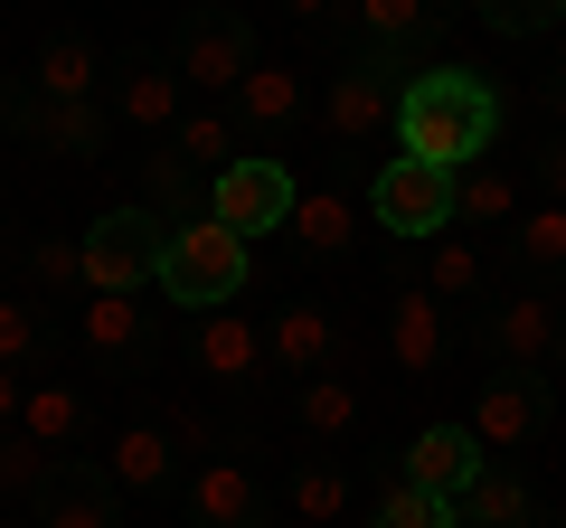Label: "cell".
I'll use <instances>...</instances> for the list:
<instances>
[{"instance_id": "6da1fadb", "label": "cell", "mask_w": 566, "mask_h": 528, "mask_svg": "<svg viewBox=\"0 0 566 528\" xmlns=\"http://www.w3.org/2000/svg\"><path fill=\"white\" fill-rule=\"evenodd\" d=\"M501 114L510 104L482 66H416L397 85V151H416L434 170H472L501 142Z\"/></svg>"}, {"instance_id": "7a4b0ae2", "label": "cell", "mask_w": 566, "mask_h": 528, "mask_svg": "<svg viewBox=\"0 0 566 528\" xmlns=\"http://www.w3.org/2000/svg\"><path fill=\"white\" fill-rule=\"evenodd\" d=\"M245 264H255V245H245L237 226H218V218L199 208V218H180V226H170L161 274H151V284H161L170 303H180L189 321H199V311H218V303H237V293H245Z\"/></svg>"}, {"instance_id": "3957f363", "label": "cell", "mask_w": 566, "mask_h": 528, "mask_svg": "<svg viewBox=\"0 0 566 528\" xmlns=\"http://www.w3.org/2000/svg\"><path fill=\"white\" fill-rule=\"evenodd\" d=\"M368 218H378L387 236H406V245L453 236V170L416 161V151H387V161L368 170Z\"/></svg>"}, {"instance_id": "277c9868", "label": "cell", "mask_w": 566, "mask_h": 528, "mask_svg": "<svg viewBox=\"0 0 566 528\" xmlns=\"http://www.w3.org/2000/svg\"><path fill=\"white\" fill-rule=\"evenodd\" d=\"M293 199H303V180L283 170V151H237V161L208 180V218L237 226L245 245H255V236H283V226H293Z\"/></svg>"}, {"instance_id": "5b68a950", "label": "cell", "mask_w": 566, "mask_h": 528, "mask_svg": "<svg viewBox=\"0 0 566 528\" xmlns=\"http://www.w3.org/2000/svg\"><path fill=\"white\" fill-rule=\"evenodd\" d=\"M76 245H85V293H142L161 274L170 226H161V208H104Z\"/></svg>"}, {"instance_id": "8992f818", "label": "cell", "mask_w": 566, "mask_h": 528, "mask_svg": "<svg viewBox=\"0 0 566 528\" xmlns=\"http://www.w3.org/2000/svg\"><path fill=\"white\" fill-rule=\"evenodd\" d=\"M491 349H501L510 368H528V378H547V368H566V303L547 284L510 293V303H491Z\"/></svg>"}, {"instance_id": "52a82bcc", "label": "cell", "mask_w": 566, "mask_h": 528, "mask_svg": "<svg viewBox=\"0 0 566 528\" xmlns=\"http://www.w3.org/2000/svg\"><path fill=\"white\" fill-rule=\"evenodd\" d=\"M349 10H359V57L387 66V76H416L424 39H434V20H444L453 0H349Z\"/></svg>"}, {"instance_id": "ba28073f", "label": "cell", "mask_w": 566, "mask_h": 528, "mask_svg": "<svg viewBox=\"0 0 566 528\" xmlns=\"http://www.w3.org/2000/svg\"><path fill=\"white\" fill-rule=\"evenodd\" d=\"M472 444L482 453H520L528 434L547 425V378H528V368H510V378H482V397H472Z\"/></svg>"}, {"instance_id": "9c48e42d", "label": "cell", "mask_w": 566, "mask_h": 528, "mask_svg": "<svg viewBox=\"0 0 566 528\" xmlns=\"http://www.w3.org/2000/svg\"><path fill=\"white\" fill-rule=\"evenodd\" d=\"M170 66H180L189 95L218 104V95H237V85H245L255 39H245V20H218V10H208V20H189V39H180V57H170Z\"/></svg>"}, {"instance_id": "30bf717a", "label": "cell", "mask_w": 566, "mask_h": 528, "mask_svg": "<svg viewBox=\"0 0 566 528\" xmlns=\"http://www.w3.org/2000/svg\"><path fill=\"white\" fill-rule=\"evenodd\" d=\"M397 85H406V76H387V66L349 57L340 76H331V95H322L331 142H368V133H397Z\"/></svg>"}, {"instance_id": "8fae6325", "label": "cell", "mask_w": 566, "mask_h": 528, "mask_svg": "<svg viewBox=\"0 0 566 528\" xmlns=\"http://www.w3.org/2000/svg\"><path fill=\"white\" fill-rule=\"evenodd\" d=\"M189 368H199L208 387H255V368H274V359H264V330L218 303V311H199V330H189Z\"/></svg>"}, {"instance_id": "7c38bea8", "label": "cell", "mask_w": 566, "mask_h": 528, "mask_svg": "<svg viewBox=\"0 0 566 528\" xmlns=\"http://www.w3.org/2000/svg\"><path fill=\"white\" fill-rule=\"evenodd\" d=\"M264 359H274L283 378H322V368L349 359V340H340V321H331L322 303H283L274 321H264Z\"/></svg>"}, {"instance_id": "4fadbf2b", "label": "cell", "mask_w": 566, "mask_h": 528, "mask_svg": "<svg viewBox=\"0 0 566 528\" xmlns=\"http://www.w3.org/2000/svg\"><path fill=\"white\" fill-rule=\"evenodd\" d=\"M189 519L199 528H264V482L237 453H208V463H189Z\"/></svg>"}, {"instance_id": "5bb4252c", "label": "cell", "mask_w": 566, "mask_h": 528, "mask_svg": "<svg viewBox=\"0 0 566 528\" xmlns=\"http://www.w3.org/2000/svg\"><path fill=\"white\" fill-rule=\"evenodd\" d=\"M491 453L472 444V425H424L416 444L397 453V482H416V490H434V500H463V482L482 472Z\"/></svg>"}, {"instance_id": "9a60e30c", "label": "cell", "mask_w": 566, "mask_h": 528, "mask_svg": "<svg viewBox=\"0 0 566 528\" xmlns=\"http://www.w3.org/2000/svg\"><path fill=\"white\" fill-rule=\"evenodd\" d=\"M114 114L133 123V133H180V114H189L180 66H170V57H133V66H114Z\"/></svg>"}, {"instance_id": "2e32d148", "label": "cell", "mask_w": 566, "mask_h": 528, "mask_svg": "<svg viewBox=\"0 0 566 528\" xmlns=\"http://www.w3.org/2000/svg\"><path fill=\"white\" fill-rule=\"evenodd\" d=\"M387 359H397L406 378H434V359H444V303L424 284L387 293Z\"/></svg>"}, {"instance_id": "e0dca14e", "label": "cell", "mask_w": 566, "mask_h": 528, "mask_svg": "<svg viewBox=\"0 0 566 528\" xmlns=\"http://www.w3.org/2000/svg\"><path fill=\"white\" fill-rule=\"evenodd\" d=\"M114 500H123V490L104 482V472L57 463V472H48V490L29 500V519H39V528H114Z\"/></svg>"}, {"instance_id": "ac0fdd59", "label": "cell", "mask_w": 566, "mask_h": 528, "mask_svg": "<svg viewBox=\"0 0 566 528\" xmlns=\"http://www.w3.org/2000/svg\"><path fill=\"white\" fill-rule=\"evenodd\" d=\"M20 133L48 151V161H104V104H57V95H39V104H20Z\"/></svg>"}, {"instance_id": "d6986e66", "label": "cell", "mask_w": 566, "mask_h": 528, "mask_svg": "<svg viewBox=\"0 0 566 528\" xmlns=\"http://www.w3.org/2000/svg\"><path fill=\"white\" fill-rule=\"evenodd\" d=\"M20 434H29L39 453H57V463H66V453L85 444V397H76V387H57V378H29V397H20Z\"/></svg>"}, {"instance_id": "ffe728a7", "label": "cell", "mask_w": 566, "mask_h": 528, "mask_svg": "<svg viewBox=\"0 0 566 528\" xmlns=\"http://www.w3.org/2000/svg\"><path fill=\"white\" fill-rule=\"evenodd\" d=\"M293 114H303V66H245L237 85V123L245 133H293Z\"/></svg>"}, {"instance_id": "44dd1931", "label": "cell", "mask_w": 566, "mask_h": 528, "mask_svg": "<svg viewBox=\"0 0 566 528\" xmlns=\"http://www.w3.org/2000/svg\"><path fill=\"white\" fill-rule=\"evenodd\" d=\"M528 509H538V500H528L520 472H510V463H482V472L463 482V500H453V519H463V528H528Z\"/></svg>"}, {"instance_id": "7402d4cb", "label": "cell", "mask_w": 566, "mask_h": 528, "mask_svg": "<svg viewBox=\"0 0 566 528\" xmlns=\"http://www.w3.org/2000/svg\"><path fill=\"white\" fill-rule=\"evenodd\" d=\"M170 472H180V453H170L161 425H123L114 444H104V482L114 490H161Z\"/></svg>"}, {"instance_id": "603a6c76", "label": "cell", "mask_w": 566, "mask_h": 528, "mask_svg": "<svg viewBox=\"0 0 566 528\" xmlns=\"http://www.w3.org/2000/svg\"><path fill=\"white\" fill-rule=\"evenodd\" d=\"M39 95H57V104H95V95H104V57H95V39L57 29V39L39 47Z\"/></svg>"}, {"instance_id": "cb8c5ba5", "label": "cell", "mask_w": 566, "mask_h": 528, "mask_svg": "<svg viewBox=\"0 0 566 528\" xmlns=\"http://www.w3.org/2000/svg\"><path fill=\"white\" fill-rule=\"evenodd\" d=\"M237 104H199V114H180V133H170V151H180L189 170H208V180H218L227 161H237Z\"/></svg>"}, {"instance_id": "d4e9b609", "label": "cell", "mask_w": 566, "mask_h": 528, "mask_svg": "<svg viewBox=\"0 0 566 528\" xmlns=\"http://www.w3.org/2000/svg\"><path fill=\"white\" fill-rule=\"evenodd\" d=\"M293 415H303V434H312V444H340V434H359V387H349L340 368H322V378H303Z\"/></svg>"}, {"instance_id": "484cf974", "label": "cell", "mask_w": 566, "mask_h": 528, "mask_svg": "<svg viewBox=\"0 0 566 528\" xmlns=\"http://www.w3.org/2000/svg\"><path fill=\"white\" fill-rule=\"evenodd\" d=\"M293 236H303L312 255H349V245H359V208H349V189H303V199H293Z\"/></svg>"}, {"instance_id": "4316f807", "label": "cell", "mask_w": 566, "mask_h": 528, "mask_svg": "<svg viewBox=\"0 0 566 528\" xmlns=\"http://www.w3.org/2000/svg\"><path fill=\"white\" fill-rule=\"evenodd\" d=\"M520 264H528V284L557 293L566 284V208H520Z\"/></svg>"}, {"instance_id": "83f0119b", "label": "cell", "mask_w": 566, "mask_h": 528, "mask_svg": "<svg viewBox=\"0 0 566 528\" xmlns=\"http://www.w3.org/2000/svg\"><path fill=\"white\" fill-rule=\"evenodd\" d=\"M76 340L95 349V359H133V349H142V311H133V293H95V303H85V321H76Z\"/></svg>"}, {"instance_id": "f1b7e54d", "label": "cell", "mask_w": 566, "mask_h": 528, "mask_svg": "<svg viewBox=\"0 0 566 528\" xmlns=\"http://www.w3.org/2000/svg\"><path fill=\"white\" fill-rule=\"evenodd\" d=\"M510 208H520V189H510V170H501V161H472V170H453V226L510 218Z\"/></svg>"}, {"instance_id": "f546056e", "label": "cell", "mask_w": 566, "mask_h": 528, "mask_svg": "<svg viewBox=\"0 0 566 528\" xmlns=\"http://www.w3.org/2000/svg\"><path fill=\"white\" fill-rule=\"evenodd\" d=\"M340 509H349V472L340 463H303V472H293V519H303V528H331Z\"/></svg>"}, {"instance_id": "4dcf8cb0", "label": "cell", "mask_w": 566, "mask_h": 528, "mask_svg": "<svg viewBox=\"0 0 566 528\" xmlns=\"http://www.w3.org/2000/svg\"><path fill=\"white\" fill-rule=\"evenodd\" d=\"M368 528H463V519H453V500H434V490L387 482V490H378V509H368Z\"/></svg>"}, {"instance_id": "1f68e13d", "label": "cell", "mask_w": 566, "mask_h": 528, "mask_svg": "<svg viewBox=\"0 0 566 528\" xmlns=\"http://www.w3.org/2000/svg\"><path fill=\"white\" fill-rule=\"evenodd\" d=\"M424 293H434V303H463V293H482V245H472V236H434Z\"/></svg>"}, {"instance_id": "d6a6232c", "label": "cell", "mask_w": 566, "mask_h": 528, "mask_svg": "<svg viewBox=\"0 0 566 528\" xmlns=\"http://www.w3.org/2000/svg\"><path fill=\"white\" fill-rule=\"evenodd\" d=\"M48 359V321H39V303H10V293H0V368H39Z\"/></svg>"}, {"instance_id": "836d02e7", "label": "cell", "mask_w": 566, "mask_h": 528, "mask_svg": "<svg viewBox=\"0 0 566 528\" xmlns=\"http://www.w3.org/2000/svg\"><path fill=\"white\" fill-rule=\"evenodd\" d=\"M472 20L501 39H538V29H566V0H472Z\"/></svg>"}, {"instance_id": "e575fe53", "label": "cell", "mask_w": 566, "mask_h": 528, "mask_svg": "<svg viewBox=\"0 0 566 528\" xmlns=\"http://www.w3.org/2000/svg\"><path fill=\"white\" fill-rule=\"evenodd\" d=\"M48 472H57V453H39L20 425L0 434V490H10V500H39V490H48Z\"/></svg>"}, {"instance_id": "d590c367", "label": "cell", "mask_w": 566, "mask_h": 528, "mask_svg": "<svg viewBox=\"0 0 566 528\" xmlns=\"http://www.w3.org/2000/svg\"><path fill=\"white\" fill-rule=\"evenodd\" d=\"M29 274H39L48 293L85 284V245H66V236H39V245H29Z\"/></svg>"}, {"instance_id": "8d00e7d4", "label": "cell", "mask_w": 566, "mask_h": 528, "mask_svg": "<svg viewBox=\"0 0 566 528\" xmlns=\"http://www.w3.org/2000/svg\"><path fill=\"white\" fill-rule=\"evenodd\" d=\"M538 199H547V208H566V142H547V151H538Z\"/></svg>"}, {"instance_id": "74e56055", "label": "cell", "mask_w": 566, "mask_h": 528, "mask_svg": "<svg viewBox=\"0 0 566 528\" xmlns=\"http://www.w3.org/2000/svg\"><path fill=\"white\" fill-rule=\"evenodd\" d=\"M20 397H29V378H20V368H0V434L20 425Z\"/></svg>"}, {"instance_id": "f35d334b", "label": "cell", "mask_w": 566, "mask_h": 528, "mask_svg": "<svg viewBox=\"0 0 566 528\" xmlns=\"http://www.w3.org/2000/svg\"><path fill=\"white\" fill-rule=\"evenodd\" d=\"M283 10H293V20H331V10H340V0H283Z\"/></svg>"}, {"instance_id": "ab89813d", "label": "cell", "mask_w": 566, "mask_h": 528, "mask_svg": "<svg viewBox=\"0 0 566 528\" xmlns=\"http://www.w3.org/2000/svg\"><path fill=\"white\" fill-rule=\"evenodd\" d=\"M0 133H20V95H10V76H0Z\"/></svg>"}, {"instance_id": "60d3db41", "label": "cell", "mask_w": 566, "mask_h": 528, "mask_svg": "<svg viewBox=\"0 0 566 528\" xmlns=\"http://www.w3.org/2000/svg\"><path fill=\"white\" fill-rule=\"evenodd\" d=\"M0 274H10V236H0Z\"/></svg>"}, {"instance_id": "b9f144b4", "label": "cell", "mask_w": 566, "mask_h": 528, "mask_svg": "<svg viewBox=\"0 0 566 528\" xmlns=\"http://www.w3.org/2000/svg\"><path fill=\"white\" fill-rule=\"evenodd\" d=\"M0 528H39V519H0Z\"/></svg>"}, {"instance_id": "7bdbcfd3", "label": "cell", "mask_w": 566, "mask_h": 528, "mask_svg": "<svg viewBox=\"0 0 566 528\" xmlns=\"http://www.w3.org/2000/svg\"><path fill=\"white\" fill-rule=\"evenodd\" d=\"M557 76H566V39H557Z\"/></svg>"}]
</instances>
